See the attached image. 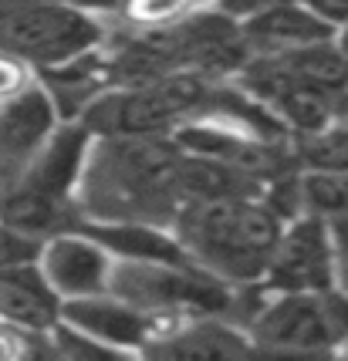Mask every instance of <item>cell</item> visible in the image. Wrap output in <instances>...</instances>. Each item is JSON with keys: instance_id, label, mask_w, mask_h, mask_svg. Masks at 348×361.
Returning <instances> with one entry per match:
<instances>
[{"instance_id": "obj_1", "label": "cell", "mask_w": 348, "mask_h": 361, "mask_svg": "<svg viewBox=\"0 0 348 361\" xmlns=\"http://www.w3.org/2000/svg\"><path fill=\"white\" fill-rule=\"evenodd\" d=\"M284 220L260 196L190 200L176 206V240L200 267L223 281H257Z\"/></svg>"}, {"instance_id": "obj_2", "label": "cell", "mask_w": 348, "mask_h": 361, "mask_svg": "<svg viewBox=\"0 0 348 361\" xmlns=\"http://www.w3.org/2000/svg\"><path fill=\"white\" fill-rule=\"evenodd\" d=\"M179 145L166 135H105L88 169L85 206L102 216L152 213V206L179 203L176 196Z\"/></svg>"}, {"instance_id": "obj_3", "label": "cell", "mask_w": 348, "mask_h": 361, "mask_svg": "<svg viewBox=\"0 0 348 361\" xmlns=\"http://www.w3.org/2000/svg\"><path fill=\"white\" fill-rule=\"evenodd\" d=\"M217 92L213 78L196 71H166L152 81L109 88L81 111V126L92 135H166L210 109Z\"/></svg>"}, {"instance_id": "obj_4", "label": "cell", "mask_w": 348, "mask_h": 361, "mask_svg": "<svg viewBox=\"0 0 348 361\" xmlns=\"http://www.w3.org/2000/svg\"><path fill=\"white\" fill-rule=\"evenodd\" d=\"M85 142H88L85 126L51 128L41 149L24 162L17 183L0 206V216L37 240L58 233L71 209L75 179L85 166Z\"/></svg>"}, {"instance_id": "obj_5", "label": "cell", "mask_w": 348, "mask_h": 361, "mask_svg": "<svg viewBox=\"0 0 348 361\" xmlns=\"http://www.w3.org/2000/svg\"><path fill=\"white\" fill-rule=\"evenodd\" d=\"M109 294L128 300L152 317L186 314L210 317L227 314L234 304V290L223 277L206 267L183 260V264H159V260H112Z\"/></svg>"}, {"instance_id": "obj_6", "label": "cell", "mask_w": 348, "mask_h": 361, "mask_svg": "<svg viewBox=\"0 0 348 361\" xmlns=\"http://www.w3.org/2000/svg\"><path fill=\"white\" fill-rule=\"evenodd\" d=\"M102 37V20L64 0H31L0 20V54H11L34 71L71 61L98 47Z\"/></svg>"}, {"instance_id": "obj_7", "label": "cell", "mask_w": 348, "mask_h": 361, "mask_svg": "<svg viewBox=\"0 0 348 361\" xmlns=\"http://www.w3.org/2000/svg\"><path fill=\"white\" fill-rule=\"evenodd\" d=\"M348 334V300L332 290H277V298L257 311L251 345L264 351H332Z\"/></svg>"}, {"instance_id": "obj_8", "label": "cell", "mask_w": 348, "mask_h": 361, "mask_svg": "<svg viewBox=\"0 0 348 361\" xmlns=\"http://www.w3.org/2000/svg\"><path fill=\"white\" fill-rule=\"evenodd\" d=\"M260 277L274 290H332L328 223L315 213L291 216V226L281 230Z\"/></svg>"}, {"instance_id": "obj_9", "label": "cell", "mask_w": 348, "mask_h": 361, "mask_svg": "<svg viewBox=\"0 0 348 361\" xmlns=\"http://www.w3.org/2000/svg\"><path fill=\"white\" fill-rule=\"evenodd\" d=\"M112 260L115 257L85 230H78V233L58 230V233L44 236L41 250H37V267L61 300L105 294Z\"/></svg>"}, {"instance_id": "obj_10", "label": "cell", "mask_w": 348, "mask_h": 361, "mask_svg": "<svg viewBox=\"0 0 348 361\" xmlns=\"http://www.w3.org/2000/svg\"><path fill=\"white\" fill-rule=\"evenodd\" d=\"M61 321L81 331L109 351H132L145 348V341L156 334V317L132 307L128 300L115 294H92V298H68L61 300Z\"/></svg>"}, {"instance_id": "obj_11", "label": "cell", "mask_w": 348, "mask_h": 361, "mask_svg": "<svg viewBox=\"0 0 348 361\" xmlns=\"http://www.w3.org/2000/svg\"><path fill=\"white\" fill-rule=\"evenodd\" d=\"M61 321V298L37 260L0 267V324L24 334H48Z\"/></svg>"}, {"instance_id": "obj_12", "label": "cell", "mask_w": 348, "mask_h": 361, "mask_svg": "<svg viewBox=\"0 0 348 361\" xmlns=\"http://www.w3.org/2000/svg\"><path fill=\"white\" fill-rule=\"evenodd\" d=\"M240 34H244L251 54H281V51H294V47L321 44V41L338 37L301 0H274L270 7L240 20Z\"/></svg>"}, {"instance_id": "obj_13", "label": "cell", "mask_w": 348, "mask_h": 361, "mask_svg": "<svg viewBox=\"0 0 348 361\" xmlns=\"http://www.w3.org/2000/svg\"><path fill=\"white\" fill-rule=\"evenodd\" d=\"M145 355H193V358H234V355H251L253 345L247 334L223 324L217 314L193 317L190 324L169 331V334H152L143 348Z\"/></svg>"}, {"instance_id": "obj_14", "label": "cell", "mask_w": 348, "mask_h": 361, "mask_svg": "<svg viewBox=\"0 0 348 361\" xmlns=\"http://www.w3.org/2000/svg\"><path fill=\"white\" fill-rule=\"evenodd\" d=\"M264 186L240 173L234 166H227L220 159L196 156V152H183L179 149V162H176V196L179 203L190 200H220V196H260Z\"/></svg>"}, {"instance_id": "obj_15", "label": "cell", "mask_w": 348, "mask_h": 361, "mask_svg": "<svg viewBox=\"0 0 348 361\" xmlns=\"http://www.w3.org/2000/svg\"><path fill=\"white\" fill-rule=\"evenodd\" d=\"M85 233H92L119 260H159V264H183L190 260V253L183 250V243L176 236H166L156 226L132 220L105 223V226H81ZM196 264V260H193Z\"/></svg>"}, {"instance_id": "obj_16", "label": "cell", "mask_w": 348, "mask_h": 361, "mask_svg": "<svg viewBox=\"0 0 348 361\" xmlns=\"http://www.w3.org/2000/svg\"><path fill=\"white\" fill-rule=\"evenodd\" d=\"M294 162L304 169H325V173H345L348 169V122L335 118L332 126L298 135Z\"/></svg>"}, {"instance_id": "obj_17", "label": "cell", "mask_w": 348, "mask_h": 361, "mask_svg": "<svg viewBox=\"0 0 348 361\" xmlns=\"http://www.w3.org/2000/svg\"><path fill=\"white\" fill-rule=\"evenodd\" d=\"M301 203L308 213L321 220L348 216V169L345 173H325V169H304L298 179Z\"/></svg>"}, {"instance_id": "obj_18", "label": "cell", "mask_w": 348, "mask_h": 361, "mask_svg": "<svg viewBox=\"0 0 348 361\" xmlns=\"http://www.w3.org/2000/svg\"><path fill=\"white\" fill-rule=\"evenodd\" d=\"M196 0H126L122 17H128L139 27H166L193 11Z\"/></svg>"}, {"instance_id": "obj_19", "label": "cell", "mask_w": 348, "mask_h": 361, "mask_svg": "<svg viewBox=\"0 0 348 361\" xmlns=\"http://www.w3.org/2000/svg\"><path fill=\"white\" fill-rule=\"evenodd\" d=\"M37 250H41V240L24 230H17L0 216V267H14V264H28V260H37Z\"/></svg>"}, {"instance_id": "obj_20", "label": "cell", "mask_w": 348, "mask_h": 361, "mask_svg": "<svg viewBox=\"0 0 348 361\" xmlns=\"http://www.w3.org/2000/svg\"><path fill=\"white\" fill-rule=\"evenodd\" d=\"M328 243H332V290L348 300V216L328 220Z\"/></svg>"}, {"instance_id": "obj_21", "label": "cell", "mask_w": 348, "mask_h": 361, "mask_svg": "<svg viewBox=\"0 0 348 361\" xmlns=\"http://www.w3.org/2000/svg\"><path fill=\"white\" fill-rule=\"evenodd\" d=\"M31 85V75H28V64L14 61L11 54H0V105L7 98L20 94L24 88Z\"/></svg>"}, {"instance_id": "obj_22", "label": "cell", "mask_w": 348, "mask_h": 361, "mask_svg": "<svg viewBox=\"0 0 348 361\" xmlns=\"http://www.w3.org/2000/svg\"><path fill=\"white\" fill-rule=\"evenodd\" d=\"M318 20H325L335 34L348 31V0H301Z\"/></svg>"}, {"instance_id": "obj_23", "label": "cell", "mask_w": 348, "mask_h": 361, "mask_svg": "<svg viewBox=\"0 0 348 361\" xmlns=\"http://www.w3.org/2000/svg\"><path fill=\"white\" fill-rule=\"evenodd\" d=\"M270 4H274V0H217V11L240 24V20H247L251 14H257V11L270 7Z\"/></svg>"}, {"instance_id": "obj_24", "label": "cell", "mask_w": 348, "mask_h": 361, "mask_svg": "<svg viewBox=\"0 0 348 361\" xmlns=\"http://www.w3.org/2000/svg\"><path fill=\"white\" fill-rule=\"evenodd\" d=\"M64 4H71V7H78V11H88V14H122V7H126V0H64Z\"/></svg>"}, {"instance_id": "obj_25", "label": "cell", "mask_w": 348, "mask_h": 361, "mask_svg": "<svg viewBox=\"0 0 348 361\" xmlns=\"http://www.w3.org/2000/svg\"><path fill=\"white\" fill-rule=\"evenodd\" d=\"M20 169H24V162H14V159H4V156H0V206H4V200H7L11 186L17 183Z\"/></svg>"}, {"instance_id": "obj_26", "label": "cell", "mask_w": 348, "mask_h": 361, "mask_svg": "<svg viewBox=\"0 0 348 361\" xmlns=\"http://www.w3.org/2000/svg\"><path fill=\"white\" fill-rule=\"evenodd\" d=\"M24 4H31V0H0V20H7V17L14 14V11H20Z\"/></svg>"}, {"instance_id": "obj_27", "label": "cell", "mask_w": 348, "mask_h": 361, "mask_svg": "<svg viewBox=\"0 0 348 361\" xmlns=\"http://www.w3.org/2000/svg\"><path fill=\"white\" fill-rule=\"evenodd\" d=\"M338 47H342V54H345V61H348V31L338 34Z\"/></svg>"}]
</instances>
